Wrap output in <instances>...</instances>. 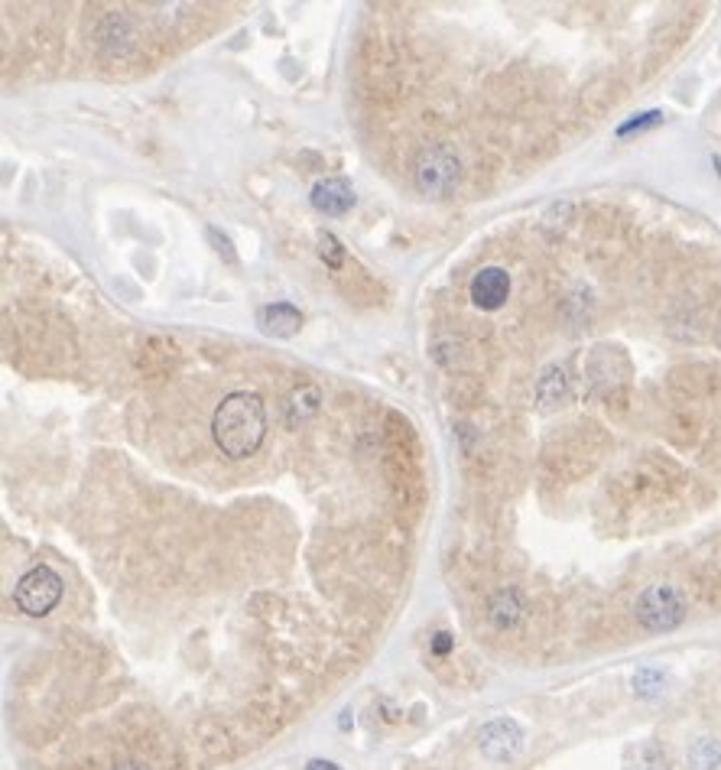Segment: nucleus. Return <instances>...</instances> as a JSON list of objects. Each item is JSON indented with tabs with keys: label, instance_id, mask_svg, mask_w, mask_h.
Segmentation results:
<instances>
[{
	"label": "nucleus",
	"instance_id": "f257e3e1",
	"mask_svg": "<svg viewBox=\"0 0 721 770\" xmlns=\"http://www.w3.org/2000/svg\"><path fill=\"white\" fill-rule=\"evenodd\" d=\"M212 436L228 459H247V455H254L267 436L264 400L251 394V390H234V394H228L212 416Z\"/></svg>",
	"mask_w": 721,
	"mask_h": 770
},
{
	"label": "nucleus",
	"instance_id": "f03ea898",
	"mask_svg": "<svg viewBox=\"0 0 721 770\" xmlns=\"http://www.w3.org/2000/svg\"><path fill=\"white\" fill-rule=\"evenodd\" d=\"M634 615L640 621V628L650 631V634H666V631H676L679 624L686 618V602L679 589L673 585H650L637 595V605H634Z\"/></svg>",
	"mask_w": 721,
	"mask_h": 770
},
{
	"label": "nucleus",
	"instance_id": "7ed1b4c3",
	"mask_svg": "<svg viewBox=\"0 0 721 770\" xmlns=\"http://www.w3.org/2000/svg\"><path fill=\"white\" fill-rule=\"evenodd\" d=\"M462 182V160L449 147H429L416 160V186L429 199H445Z\"/></svg>",
	"mask_w": 721,
	"mask_h": 770
},
{
	"label": "nucleus",
	"instance_id": "20e7f679",
	"mask_svg": "<svg viewBox=\"0 0 721 770\" xmlns=\"http://www.w3.org/2000/svg\"><path fill=\"white\" fill-rule=\"evenodd\" d=\"M17 608L30 618H46L52 608L62 602V579L56 569L49 566H33L30 572H23V579L17 582Z\"/></svg>",
	"mask_w": 721,
	"mask_h": 770
},
{
	"label": "nucleus",
	"instance_id": "39448f33",
	"mask_svg": "<svg viewBox=\"0 0 721 770\" xmlns=\"http://www.w3.org/2000/svg\"><path fill=\"white\" fill-rule=\"evenodd\" d=\"M478 748H481L484 758L494 761V764L514 761L520 754V748H523V728L514 719H507V715L504 719H491L488 725L481 728Z\"/></svg>",
	"mask_w": 721,
	"mask_h": 770
},
{
	"label": "nucleus",
	"instance_id": "423d86ee",
	"mask_svg": "<svg viewBox=\"0 0 721 770\" xmlns=\"http://www.w3.org/2000/svg\"><path fill=\"white\" fill-rule=\"evenodd\" d=\"M471 303L478 309H501L510 296V273L504 267H484L471 277Z\"/></svg>",
	"mask_w": 721,
	"mask_h": 770
},
{
	"label": "nucleus",
	"instance_id": "0eeeda50",
	"mask_svg": "<svg viewBox=\"0 0 721 770\" xmlns=\"http://www.w3.org/2000/svg\"><path fill=\"white\" fill-rule=\"evenodd\" d=\"M312 205L316 212L322 215H345L351 205H355V192L342 179V176H332V179H319L312 186Z\"/></svg>",
	"mask_w": 721,
	"mask_h": 770
},
{
	"label": "nucleus",
	"instance_id": "6e6552de",
	"mask_svg": "<svg viewBox=\"0 0 721 770\" xmlns=\"http://www.w3.org/2000/svg\"><path fill=\"white\" fill-rule=\"evenodd\" d=\"M260 325H264L267 335L290 338L303 329V316H299V309L290 303H273V306L260 309Z\"/></svg>",
	"mask_w": 721,
	"mask_h": 770
},
{
	"label": "nucleus",
	"instance_id": "1a4fd4ad",
	"mask_svg": "<svg viewBox=\"0 0 721 770\" xmlns=\"http://www.w3.org/2000/svg\"><path fill=\"white\" fill-rule=\"evenodd\" d=\"M624 770H670V754L663 751L660 741H637L624 754Z\"/></svg>",
	"mask_w": 721,
	"mask_h": 770
},
{
	"label": "nucleus",
	"instance_id": "9d476101",
	"mask_svg": "<svg viewBox=\"0 0 721 770\" xmlns=\"http://www.w3.org/2000/svg\"><path fill=\"white\" fill-rule=\"evenodd\" d=\"M689 770H718L721 767V741L718 738H696L686 751Z\"/></svg>",
	"mask_w": 721,
	"mask_h": 770
},
{
	"label": "nucleus",
	"instance_id": "9b49d317",
	"mask_svg": "<svg viewBox=\"0 0 721 770\" xmlns=\"http://www.w3.org/2000/svg\"><path fill=\"white\" fill-rule=\"evenodd\" d=\"M520 598H517V592L514 589H501L494 598H491V621H494V628H501V631H507V628H514V624L520 621Z\"/></svg>",
	"mask_w": 721,
	"mask_h": 770
},
{
	"label": "nucleus",
	"instance_id": "f8f14e48",
	"mask_svg": "<svg viewBox=\"0 0 721 770\" xmlns=\"http://www.w3.org/2000/svg\"><path fill=\"white\" fill-rule=\"evenodd\" d=\"M663 689H666V670H660V667H640L634 673V693L640 699H657V696H663Z\"/></svg>",
	"mask_w": 721,
	"mask_h": 770
},
{
	"label": "nucleus",
	"instance_id": "ddd939ff",
	"mask_svg": "<svg viewBox=\"0 0 721 770\" xmlns=\"http://www.w3.org/2000/svg\"><path fill=\"white\" fill-rule=\"evenodd\" d=\"M319 403H322L319 387H312V384L299 387L296 394L290 397V420L296 423V420H306V416H312V413H319Z\"/></svg>",
	"mask_w": 721,
	"mask_h": 770
},
{
	"label": "nucleus",
	"instance_id": "4468645a",
	"mask_svg": "<svg viewBox=\"0 0 721 770\" xmlns=\"http://www.w3.org/2000/svg\"><path fill=\"white\" fill-rule=\"evenodd\" d=\"M566 374H562L559 368H549L546 374H543V381H540V400H543V407H553V403H559L562 397H566Z\"/></svg>",
	"mask_w": 721,
	"mask_h": 770
},
{
	"label": "nucleus",
	"instance_id": "2eb2a0df",
	"mask_svg": "<svg viewBox=\"0 0 721 770\" xmlns=\"http://www.w3.org/2000/svg\"><path fill=\"white\" fill-rule=\"evenodd\" d=\"M319 257H322L332 270H342L345 251H342V244H338L335 234H319Z\"/></svg>",
	"mask_w": 721,
	"mask_h": 770
},
{
	"label": "nucleus",
	"instance_id": "dca6fc26",
	"mask_svg": "<svg viewBox=\"0 0 721 770\" xmlns=\"http://www.w3.org/2000/svg\"><path fill=\"white\" fill-rule=\"evenodd\" d=\"M663 121V114L660 111H647V114H637L634 121H627V124H621L618 127V137H627V134H634V130H644V127H653V124H660Z\"/></svg>",
	"mask_w": 721,
	"mask_h": 770
},
{
	"label": "nucleus",
	"instance_id": "f3484780",
	"mask_svg": "<svg viewBox=\"0 0 721 770\" xmlns=\"http://www.w3.org/2000/svg\"><path fill=\"white\" fill-rule=\"evenodd\" d=\"M208 238H212L215 251H218V254H225V260H228V264H234V251H231V241L225 238V234H221L218 228H208Z\"/></svg>",
	"mask_w": 721,
	"mask_h": 770
},
{
	"label": "nucleus",
	"instance_id": "a211bd4d",
	"mask_svg": "<svg viewBox=\"0 0 721 770\" xmlns=\"http://www.w3.org/2000/svg\"><path fill=\"white\" fill-rule=\"evenodd\" d=\"M452 647H455V637H452V634L439 631L436 637H432V654H436V657H445Z\"/></svg>",
	"mask_w": 721,
	"mask_h": 770
},
{
	"label": "nucleus",
	"instance_id": "6ab92c4d",
	"mask_svg": "<svg viewBox=\"0 0 721 770\" xmlns=\"http://www.w3.org/2000/svg\"><path fill=\"white\" fill-rule=\"evenodd\" d=\"M306 770H345V767H338L335 761H322V758H312V761L306 764Z\"/></svg>",
	"mask_w": 721,
	"mask_h": 770
}]
</instances>
